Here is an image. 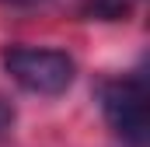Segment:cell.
<instances>
[{"label": "cell", "mask_w": 150, "mask_h": 147, "mask_svg": "<svg viewBox=\"0 0 150 147\" xmlns=\"http://www.w3.org/2000/svg\"><path fill=\"white\" fill-rule=\"evenodd\" d=\"M4 70L14 84H21L32 95L56 98L63 95L77 77V63L63 49H42V46H7L0 53Z\"/></svg>", "instance_id": "obj_1"}, {"label": "cell", "mask_w": 150, "mask_h": 147, "mask_svg": "<svg viewBox=\"0 0 150 147\" xmlns=\"http://www.w3.org/2000/svg\"><path fill=\"white\" fill-rule=\"evenodd\" d=\"M101 112L126 144L143 147L147 126H150V102H147V84L140 74L115 77L108 84H101Z\"/></svg>", "instance_id": "obj_2"}, {"label": "cell", "mask_w": 150, "mask_h": 147, "mask_svg": "<svg viewBox=\"0 0 150 147\" xmlns=\"http://www.w3.org/2000/svg\"><path fill=\"white\" fill-rule=\"evenodd\" d=\"M133 11V0H84L80 14L87 21H126Z\"/></svg>", "instance_id": "obj_3"}, {"label": "cell", "mask_w": 150, "mask_h": 147, "mask_svg": "<svg viewBox=\"0 0 150 147\" xmlns=\"http://www.w3.org/2000/svg\"><path fill=\"white\" fill-rule=\"evenodd\" d=\"M11 123H14V109H11V105H7V102L0 98V133H4V130H7Z\"/></svg>", "instance_id": "obj_4"}, {"label": "cell", "mask_w": 150, "mask_h": 147, "mask_svg": "<svg viewBox=\"0 0 150 147\" xmlns=\"http://www.w3.org/2000/svg\"><path fill=\"white\" fill-rule=\"evenodd\" d=\"M4 4H18V7H32V4H42V0H4Z\"/></svg>", "instance_id": "obj_5"}]
</instances>
